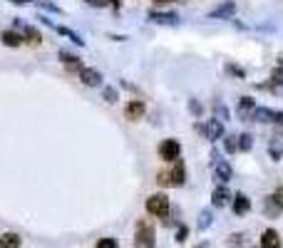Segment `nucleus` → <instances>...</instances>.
<instances>
[{
	"label": "nucleus",
	"instance_id": "obj_1",
	"mask_svg": "<svg viewBox=\"0 0 283 248\" xmlns=\"http://www.w3.org/2000/svg\"><path fill=\"white\" fill-rule=\"evenodd\" d=\"M157 246V231L149 221H139L134 233V248H154Z\"/></svg>",
	"mask_w": 283,
	"mask_h": 248
},
{
	"label": "nucleus",
	"instance_id": "obj_2",
	"mask_svg": "<svg viewBox=\"0 0 283 248\" xmlns=\"http://www.w3.org/2000/svg\"><path fill=\"white\" fill-rule=\"evenodd\" d=\"M157 154H159L162 161H176L179 154H182V144H179L176 139H164V142L157 147Z\"/></svg>",
	"mask_w": 283,
	"mask_h": 248
},
{
	"label": "nucleus",
	"instance_id": "obj_3",
	"mask_svg": "<svg viewBox=\"0 0 283 248\" xmlns=\"http://www.w3.org/2000/svg\"><path fill=\"white\" fill-rule=\"evenodd\" d=\"M147 211L151 216H167L169 213V199L164 194H154L147 199Z\"/></svg>",
	"mask_w": 283,
	"mask_h": 248
},
{
	"label": "nucleus",
	"instance_id": "obj_4",
	"mask_svg": "<svg viewBox=\"0 0 283 248\" xmlns=\"http://www.w3.org/2000/svg\"><path fill=\"white\" fill-rule=\"evenodd\" d=\"M264 213L268 216V218H276V216H281V213H283V199H281V194H271V196H266Z\"/></svg>",
	"mask_w": 283,
	"mask_h": 248
},
{
	"label": "nucleus",
	"instance_id": "obj_5",
	"mask_svg": "<svg viewBox=\"0 0 283 248\" xmlns=\"http://www.w3.org/2000/svg\"><path fill=\"white\" fill-rule=\"evenodd\" d=\"M144 115H147V104H144L142 99H132V102H127V107H124V117H127L130 122H139Z\"/></svg>",
	"mask_w": 283,
	"mask_h": 248
},
{
	"label": "nucleus",
	"instance_id": "obj_6",
	"mask_svg": "<svg viewBox=\"0 0 283 248\" xmlns=\"http://www.w3.org/2000/svg\"><path fill=\"white\" fill-rule=\"evenodd\" d=\"M15 25H18L20 30L25 33V35H22V42H28V45H33V47H38L40 42H42V35L38 33V27H33V25H25L22 20H15Z\"/></svg>",
	"mask_w": 283,
	"mask_h": 248
},
{
	"label": "nucleus",
	"instance_id": "obj_7",
	"mask_svg": "<svg viewBox=\"0 0 283 248\" xmlns=\"http://www.w3.org/2000/svg\"><path fill=\"white\" fill-rule=\"evenodd\" d=\"M169 184L171 186H184V181H187V167H184V161L182 159H176L174 161V167H171V172H169Z\"/></svg>",
	"mask_w": 283,
	"mask_h": 248
},
{
	"label": "nucleus",
	"instance_id": "obj_8",
	"mask_svg": "<svg viewBox=\"0 0 283 248\" xmlns=\"http://www.w3.org/2000/svg\"><path fill=\"white\" fill-rule=\"evenodd\" d=\"M231 164L224 161V159H216L214 156V176H216V181H221V184H226L228 179H231Z\"/></svg>",
	"mask_w": 283,
	"mask_h": 248
},
{
	"label": "nucleus",
	"instance_id": "obj_9",
	"mask_svg": "<svg viewBox=\"0 0 283 248\" xmlns=\"http://www.w3.org/2000/svg\"><path fill=\"white\" fill-rule=\"evenodd\" d=\"M234 13H236V3H234V0H226V3H221L216 10H211V13H209V18H211V20H221V18L228 20Z\"/></svg>",
	"mask_w": 283,
	"mask_h": 248
},
{
	"label": "nucleus",
	"instance_id": "obj_10",
	"mask_svg": "<svg viewBox=\"0 0 283 248\" xmlns=\"http://www.w3.org/2000/svg\"><path fill=\"white\" fill-rule=\"evenodd\" d=\"M204 136H207L209 142L221 139V136H224V124H221L219 119H209L207 124H204Z\"/></svg>",
	"mask_w": 283,
	"mask_h": 248
},
{
	"label": "nucleus",
	"instance_id": "obj_11",
	"mask_svg": "<svg viewBox=\"0 0 283 248\" xmlns=\"http://www.w3.org/2000/svg\"><path fill=\"white\" fill-rule=\"evenodd\" d=\"M80 79H82V85H87V87H99V85H102V75H99L94 67H82V70H80Z\"/></svg>",
	"mask_w": 283,
	"mask_h": 248
},
{
	"label": "nucleus",
	"instance_id": "obj_12",
	"mask_svg": "<svg viewBox=\"0 0 283 248\" xmlns=\"http://www.w3.org/2000/svg\"><path fill=\"white\" fill-rule=\"evenodd\" d=\"M261 248H281V236L276 229H266L261 233Z\"/></svg>",
	"mask_w": 283,
	"mask_h": 248
},
{
	"label": "nucleus",
	"instance_id": "obj_13",
	"mask_svg": "<svg viewBox=\"0 0 283 248\" xmlns=\"http://www.w3.org/2000/svg\"><path fill=\"white\" fill-rule=\"evenodd\" d=\"M276 117H278V112H273V109H268V107H256L253 112H251V119L253 122H276Z\"/></svg>",
	"mask_w": 283,
	"mask_h": 248
},
{
	"label": "nucleus",
	"instance_id": "obj_14",
	"mask_svg": "<svg viewBox=\"0 0 283 248\" xmlns=\"http://www.w3.org/2000/svg\"><path fill=\"white\" fill-rule=\"evenodd\" d=\"M231 209H234V213H236V216H244V213H248V209H251L248 196H246V194H236V196H234V206H231Z\"/></svg>",
	"mask_w": 283,
	"mask_h": 248
},
{
	"label": "nucleus",
	"instance_id": "obj_15",
	"mask_svg": "<svg viewBox=\"0 0 283 248\" xmlns=\"http://www.w3.org/2000/svg\"><path fill=\"white\" fill-rule=\"evenodd\" d=\"M149 20H151V22H159V25H176V22H179V15H174V13H157V10H151Z\"/></svg>",
	"mask_w": 283,
	"mask_h": 248
},
{
	"label": "nucleus",
	"instance_id": "obj_16",
	"mask_svg": "<svg viewBox=\"0 0 283 248\" xmlns=\"http://www.w3.org/2000/svg\"><path fill=\"white\" fill-rule=\"evenodd\" d=\"M228 201H231V194H228L226 186H216L214 194H211V204L214 206H226Z\"/></svg>",
	"mask_w": 283,
	"mask_h": 248
},
{
	"label": "nucleus",
	"instance_id": "obj_17",
	"mask_svg": "<svg viewBox=\"0 0 283 248\" xmlns=\"http://www.w3.org/2000/svg\"><path fill=\"white\" fill-rule=\"evenodd\" d=\"M0 40H3L5 47H18V45H22V38H20L15 30H5V33H0Z\"/></svg>",
	"mask_w": 283,
	"mask_h": 248
},
{
	"label": "nucleus",
	"instance_id": "obj_18",
	"mask_svg": "<svg viewBox=\"0 0 283 248\" xmlns=\"http://www.w3.org/2000/svg\"><path fill=\"white\" fill-rule=\"evenodd\" d=\"M0 248H20V236L18 233H3L0 236Z\"/></svg>",
	"mask_w": 283,
	"mask_h": 248
},
{
	"label": "nucleus",
	"instance_id": "obj_19",
	"mask_svg": "<svg viewBox=\"0 0 283 248\" xmlns=\"http://www.w3.org/2000/svg\"><path fill=\"white\" fill-rule=\"evenodd\" d=\"M211 224H214V213H211L209 209H204L201 213H199V221H196V229H199V231H207L209 226H211Z\"/></svg>",
	"mask_w": 283,
	"mask_h": 248
},
{
	"label": "nucleus",
	"instance_id": "obj_20",
	"mask_svg": "<svg viewBox=\"0 0 283 248\" xmlns=\"http://www.w3.org/2000/svg\"><path fill=\"white\" fill-rule=\"evenodd\" d=\"M256 109V102L251 99V97H241V102H239V112H241V117H246L248 112H253Z\"/></svg>",
	"mask_w": 283,
	"mask_h": 248
},
{
	"label": "nucleus",
	"instance_id": "obj_21",
	"mask_svg": "<svg viewBox=\"0 0 283 248\" xmlns=\"http://www.w3.org/2000/svg\"><path fill=\"white\" fill-rule=\"evenodd\" d=\"M60 60L67 65V67H80V58H75V55H70L67 50H60ZM82 70V67H80Z\"/></svg>",
	"mask_w": 283,
	"mask_h": 248
},
{
	"label": "nucleus",
	"instance_id": "obj_22",
	"mask_svg": "<svg viewBox=\"0 0 283 248\" xmlns=\"http://www.w3.org/2000/svg\"><path fill=\"white\" fill-rule=\"evenodd\" d=\"M55 30H57V33H60V35H65V38H70V40H72V42H75V45H85V40L80 38L77 33H72L70 27H55Z\"/></svg>",
	"mask_w": 283,
	"mask_h": 248
},
{
	"label": "nucleus",
	"instance_id": "obj_23",
	"mask_svg": "<svg viewBox=\"0 0 283 248\" xmlns=\"http://www.w3.org/2000/svg\"><path fill=\"white\" fill-rule=\"evenodd\" d=\"M251 147H253V136L248 132L241 134V136H239V149H241V152H248Z\"/></svg>",
	"mask_w": 283,
	"mask_h": 248
},
{
	"label": "nucleus",
	"instance_id": "obj_24",
	"mask_svg": "<svg viewBox=\"0 0 283 248\" xmlns=\"http://www.w3.org/2000/svg\"><path fill=\"white\" fill-rule=\"evenodd\" d=\"M214 112H216V119H219L221 124H224V122H226L228 117H231V112H228V109H226V107H224V104H221V102H216V107H214Z\"/></svg>",
	"mask_w": 283,
	"mask_h": 248
},
{
	"label": "nucleus",
	"instance_id": "obj_25",
	"mask_svg": "<svg viewBox=\"0 0 283 248\" xmlns=\"http://www.w3.org/2000/svg\"><path fill=\"white\" fill-rule=\"evenodd\" d=\"M102 97H105V102H110V104H114V102L119 99V95H117V90H114V87H105Z\"/></svg>",
	"mask_w": 283,
	"mask_h": 248
},
{
	"label": "nucleus",
	"instance_id": "obj_26",
	"mask_svg": "<svg viewBox=\"0 0 283 248\" xmlns=\"http://www.w3.org/2000/svg\"><path fill=\"white\" fill-rule=\"evenodd\" d=\"M241 243H244V236H241V233H234V236L228 238L226 248H241Z\"/></svg>",
	"mask_w": 283,
	"mask_h": 248
},
{
	"label": "nucleus",
	"instance_id": "obj_27",
	"mask_svg": "<svg viewBox=\"0 0 283 248\" xmlns=\"http://www.w3.org/2000/svg\"><path fill=\"white\" fill-rule=\"evenodd\" d=\"M97 248H117V238H99Z\"/></svg>",
	"mask_w": 283,
	"mask_h": 248
},
{
	"label": "nucleus",
	"instance_id": "obj_28",
	"mask_svg": "<svg viewBox=\"0 0 283 248\" xmlns=\"http://www.w3.org/2000/svg\"><path fill=\"white\" fill-rule=\"evenodd\" d=\"M35 3H38V5L42 8V10H50V13H62V10L57 8L55 3H40V0H35Z\"/></svg>",
	"mask_w": 283,
	"mask_h": 248
},
{
	"label": "nucleus",
	"instance_id": "obj_29",
	"mask_svg": "<svg viewBox=\"0 0 283 248\" xmlns=\"http://www.w3.org/2000/svg\"><path fill=\"white\" fill-rule=\"evenodd\" d=\"M224 147H226V152H236V149H239V144H236V136H226Z\"/></svg>",
	"mask_w": 283,
	"mask_h": 248
},
{
	"label": "nucleus",
	"instance_id": "obj_30",
	"mask_svg": "<svg viewBox=\"0 0 283 248\" xmlns=\"http://www.w3.org/2000/svg\"><path fill=\"white\" fill-rule=\"evenodd\" d=\"M189 107H191V112H194L196 117H201V112H204V109H201V104H199L196 99H189Z\"/></svg>",
	"mask_w": 283,
	"mask_h": 248
},
{
	"label": "nucleus",
	"instance_id": "obj_31",
	"mask_svg": "<svg viewBox=\"0 0 283 248\" xmlns=\"http://www.w3.org/2000/svg\"><path fill=\"white\" fill-rule=\"evenodd\" d=\"M187 226H179V231H176V241H179V243H182V241H184V238H187Z\"/></svg>",
	"mask_w": 283,
	"mask_h": 248
},
{
	"label": "nucleus",
	"instance_id": "obj_32",
	"mask_svg": "<svg viewBox=\"0 0 283 248\" xmlns=\"http://www.w3.org/2000/svg\"><path fill=\"white\" fill-rule=\"evenodd\" d=\"M226 70H228V72H234L236 77H244V70H241V67H236V65H226Z\"/></svg>",
	"mask_w": 283,
	"mask_h": 248
},
{
	"label": "nucleus",
	"instance_id": "obj_33",
	"mask_svg": "<svg viewBox=\"0 0 283 248\" xmlns=\"http://www.w3.org/2000/svg\"><path fill=\"white\" fill-rule=\"evenodd\" d=\"M85 3H90V5H94V8H105V5H107L105 0H85Z\"/></svg>",
	"mask_w": 283,
	"mask_h": 248
},
{
	"label": "nucleus",
	"instance_id": "obj_34",
	"mask_svg": "<svg viewBox=\"0 0 283 248\" xmlns=\"http://www.w3.org/2000/svg\"><path fill=\"white\" fill-rule=\"evenodd\" d=\"M13 5H25V3H35V0H10Z\"/></svg>",
	"mask_w": 283,
	"mask_h": 248
},
{
	"label": "nucleus",
	"instance_id": "obj_35",
	"mask_svg": "<svg viewBox=\"0 0 283 248\" xmlns=\"http://www.w3.org/2000/svg\"><path fill=\"white\" fill-rule=\"evenodd\" d=\"M157 5H167V3H176V0H154Z\"/></svg>",
	"mask_w": 283,
	"mask_h": 248
},
{
	"label": "nucleus",
	"instance_id": "obj_36",
	"mask_svg": "<svg viewBox=\"0 0 283 248\" xmlns=\"http://www.w3.org/2000/svg\"><path fill=\"white\" fill-rule=\"evenodd\" d=\"M276 122H278V124L283 127V112H278V117H276Z\"/></svg>",
	"mask_w": 283,
	"mask_h": 248
},
{
	"label": "nucleus",
	"instance_id": "obj_37",
	"mask_svg": "<svg viewBox=\"0 0 283 248\" xmlns=\"http://www.w3.org/2000/svg\"><path fill=\"white\" fill-rule=\"evenodd\" d=\"M105 3H112L114 8H119V0H105Z\"/></svg>",
	"mask_w": 283,
	"mask_h": 248
},
{
	"label": "nucleus",
	"instance_id": "obj_38",
	"mask_svg": "<svg viewBox=\"0 0 283 248\" xmlns=\"http://www.w3.org/2000/svg\"><path fill=\"white\" fill-rule=\"evenodd\" d=\"M196 248H207V246H196Z\"/></svg>",
	"mask_w": 283,
	"mask_h": 248
}]
</instances>
